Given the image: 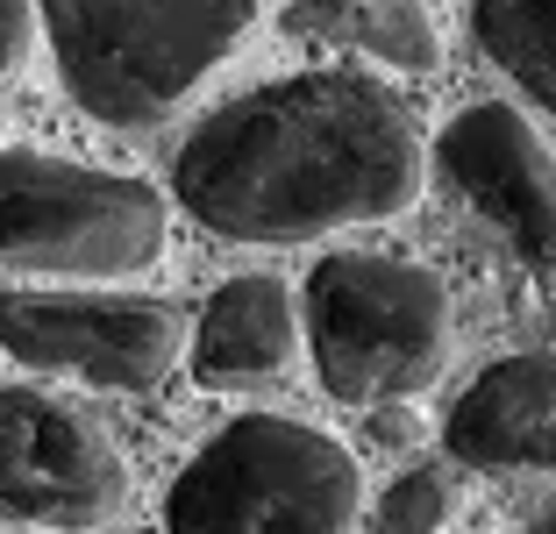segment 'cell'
<instances>
[{"label":"cell","mask_w":556,"mask_h":534,"mask_svg":"<svg viewBox=\"0 0 556 534\" xmlns=\"http://www.w3.org/2000/svg\"><path fill=\"white\" fill-rule=\"evenodd\" d=\"M286 29L307 36V43L357 50L386 72H414V79L442 65V36L428 0H293Z\"/></svg>","instance_id":"obj_11"},{"label":"cell","mask_w":556,"mask_h":534,"mask_svg":"<svg viewBox=\"0 0 556 534\" xmlns=\"http://www.w3.org/2000/svg\"><path fill=\"white\" fill-rule=\"evenodd\" d=\"M65 93L100 129H164L257 29V0H36Z\"/></svg>","instance_id":"obj_2"},{"label":"cell","mask_w":556,"mask_h":534,"mask_svg":"<svg viewBox=\"0 0 556 534\" xmlns=\"http://www.w3.org/2000/svg\"><path fill=\"white\" fill-rule=\"evenodd\" d=\"M157 186L0 143V264L58 285H115L164 257Z\"/></svg>","instance_id":"obj_5"},{"label":"cell","mask_w":556,"mask_h":534,"mask_svg":"<svg viewBox=\"0 0 556 534\" xmlns=\"http://www.w3.org/2000/svg\"><path fill=\"white\" fill-rule=\"evenodd\" d=\"M364 506L357 456L293 414H243L164 492V534H350Z\"/></svg>","instance_id":"obj_4"},{"label":"cell","mask_w":556,"mask_h":534,"mask_svg":"<svg viewBox=\"0 0 556 534\" xmlns=\"http://www.w3.org/2000/svg\"><path fill=\"white\" fill-rule=\"evenodd\" d=\"M186 314L122 285H22L0 292V349L29 371H65L100 392H157L186 356Z\"/></svg>","instance_id":"obj_6"},{"label":"cell","mask_w":556,"mask_h":534,"mask_svg":"<svg viewBox=\"0 0 556 534\" xmlns=\"http://www.w3.org/2000/svg\"><path fill=\"white\" fill-rule=\"evenodd\" d=\"M471 36L542 114H556V0H478Z\"/></svg>","instance_id":"obj_12"},{"label":"cell","mask_w":556,"mask_h":534,"mask_svg":"<svg viewBox=\"0 0 556 534\" xmlns=\"http://www.w3.org/2000/svg\"><path fill=\"white\" fill-rule=\"evenodd\" d=\"M300 349H307V328H300L293 285L271 271H243L207 292V307L186 335V371L207 392H264L293 378Z\"/></svg>","instance_id":"obj_10"},{"label":"cell","mask_w":556,"mask_h":534,"mask_svg":"<svg viewBox=\"0 0 556 534\" xmlns=\"http://www.w3.org/2000/svg\"><path fill=\"white\" fill-rule=\"evenodd\" d=\"M428 143L371 72H293L200 114L172 200L229 243H321L414 207Z\"/></svg>","instance_id":"obj_1"},{"label":"cell","mask_w":556,"mask_h":534,"mask_svg":"<svg viewBox=\"0 0 556 534\" xmlns=\"http://www.w3.org/2000/svg\"><path fill=\"white\" fill-rule=\"evenodd\" d=\"M528 534H556V513H542V520H535V527H528Z\"/></svg>","instance_id":"obj_15"},{"label":"cell","mask_w":556,"mask_h":534,"mask_svg":"<svg viewBox=\"0 0 556 534\" xmlns=\"http://www.w3.org/2000/svg\"><path fill=\"white\" fill-rule=\"evenodd\" d=\"M129 506V463L79 406L0 385V520L93 534Z\"/></svg>","instance_id":"obj_7"},{"label":"cell","mask_w":556,"mask_h":534,"mask_svg":"<svg viewBox=\"0 0 556 534\" xmlns=\"http://www.w3.org/2000/svg\"><path fill=\"white\" fill-rule=\"evenodd\" d=\"M435 171L514 250L521 271L556 278V150L535 136L521 107L478 100L450 114L435 136Z\"/></svg>","instance_id":"obj_8"},{"label":"cell","mask_w":556,"mask_h":534,"mask_svg":"<svg viewBox=\"0 0 556 534\" xmlns=\"http://www.w3.org/2000/svg\"><path fill=\"white\" fill-rule=\"evenodd\" d=\"M442 449L464 470H535L556 478V356H500L457 392Z\"/></svg>","instance_id":"obj_9"},{"label":"cell","mask_w":556,"mask_h":534,"mask_svg":"<svg viewBox=\"0 0 556 534\" xmlns=\"http://www.w3.org/2000/svg\"><path fill=\"white\" fill-rule=\"evenodd\" d=\"M457 520V478L442 463H414L400 470L386 499L371 506V534H442Z\"/></svg>","instance_id":"obj_13"},{"label":"cell","mask_w":556,"mask_h":534,"mask_svg":"<svg viewBox=\"0 0 556 534\" xmlns=\"http://www.w3.org/2000/svg\"><path fill=\"white\" fill-rule=\"evenodd\" d=\"M314 378L343 406L421 399L450 364V292L393 250H336L300 285Z\"/></svg>","instance_id":"obj_3"},{"label":"cell","mask_w":556,"mask_h":534,"mask_svg":"<svg viewBox=\"0 0 556 534\" xmlns=\"http://www.w3.org/2000/svg\"><path fill=\"white\" fill-rule=\"evenodd\" d=\"M36 29H43V22H36V0H0V86L29 65Z\"/></svg>","instance_id":"obj_14"}]
</instances>
